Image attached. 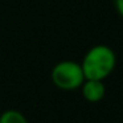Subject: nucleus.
<instances>
[{"mask_svg": "<svg viewBox=\"0 0 123 123\" xmlns=\"http://www.w3.org/2000/svg\"><path fill=\"white\" fill-rule=\"evenodd\" d=\"M114 3H115V8H117L118 13L123 19V0H114Z\"/></svg>", "mask_w": 123, "mask_h": 123, "instance_id": "5", "label": "nucleus"}, {"mask_svg": "<svg viewBox=\"0 0 123 123\" xmlns=\"http://www.w3.org/2000/svg\"><path fill=\"white\" fill-rule=\"evenodd\" d=\"M52 82L61 90H75L85 82L82 66L80 62L72 60H64L57 62L50 73Z\"/></svg>", "mask_w": 123, "mask_h": 123, "instance_id": "2", "label": "nucleus"}, {"mask_svg": "<svg viewBox=\"0 0 123 123\" xmlns=\"http://www.w3.org/2000/svg\"><path fill=\"white\" fill-rule=\"evenodd\" d=\"M80 89L82 91V97L91 103H97V102L102 101L103 97L106 95V86H105L103 81L85 80V82L82 83Z\"/></svg>", "mask_w": 123, "mask_h": 123, "instance_id": "3", "label": "nucleus"}, {"mask_svg": "<svg viewBox=\"0 0 123 123\" xmlns=\"http://www.w3.org/2000/svg\"><path fill=\"white\" fill-rule=\"evenodd\" d=\"M81 66L86 80L103 81L114 72L117 66V54L110 46L99 44L86 52Z\"/></svg>", "mask_w": 123, "mask_h": 123, "instance_id": "1", "label": "nucleus"}, {"mask_svg": "<svg viewBox=\"0 0 123 123\" xmlns=\"http://www.w3.org/2000/svg\"><path fill=\"white\" fill-rule=\"evenodd\" d=\"M0 123H29L23 112L17 110H6L0 115Z\"/></svg>", "mask_w": 123, "mask_h": 123, "instance_id": "4", "label": "nucleus"}]
</instances>
